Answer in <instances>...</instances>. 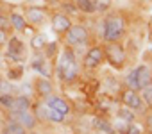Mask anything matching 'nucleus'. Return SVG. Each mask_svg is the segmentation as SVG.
Segmentation results:
<instances>
[{
	"label": "nucleus",
	"mask_w": 152,
	"mask_h": 134,
	"mask_svg": "<svg viewBox=\"0 0 152 134\" xmlns=\"http://www.w3.org/2000/svg\"><path fill=\"white\" fill-rule=\"evenodd\" d=\"M50 23H52L54 32H57V34H61V36L72 27V20H70V16H66L64 13H54V15L50 16Z\"/></svg>",
	"instance_id": "nucleus-10"
},
{
	"label": "nucleus",
	"mask_w": 152,
	"mask_h": 134,
	"mask_svg": "<svg viewBox=\"0 0 152 134\" xmlns=\"http://www.w3.org/2000/svg\"><path fill=\"white\" fill-rule=\"evenodd\" d=\"M125 86H127L129 90L140 91V90H138V79H136V68L127 74V77H125Z\"/></svg>",
	"instance_id": "nucleus-26"
},
{
	"label": "nucleus",
	"mask_w": 152,
	"mask_h": 134,
	"mask_svg": "<svg viewBox=\"0 0 152 134\" xmlns=\"http://www.w3.org/2000/svg\"><path fill=\"white\" fill-rule=\"evenodd\" d=\"M32 109V100L29 95L22 93V95H15V104H13V109L15 113H23V111H31Z\"/></svg>",
	"instance_id": "nucleus-13"
},
{
	"label": "nucleus",
	"mask_w": 152,
	"mask_h": 134,
	"mask_svg": "<svg viewBox=\"0 0 152 134\" xmlns=\"http://www.w3.org/2000/svg\"><path fill=\"white\" fill-rule=\"evenodd\" d=\"M75 6H77L79 13H83V15H93V13H97L95 0H75Z\"/></svg>",
	"instance_id": "nucleus-17"
},
{
	"label": "nucleus",
	"mask_w": 152,
	"mask_h": 134,
	"mask_svg": "<svg viewBox=\"0 0 152 134\" xmlns=\"http://www.w3.org/2000/svg\"><path fill=\"white\" fill-rule=\"evenodd\" d=\"M9 2H20V0H9Z\"/></svg>",
	"instance_id": "nucleus-37"
},
{
	"label": "nucleus",
	"mask_w": 152,
	"mask_h": 134,
	"mask_svg": "<svg viewBox=\"0 0 152 134\" xmlns=\"http://www.w3.org/2000/svg\"><path fill=\"white\" fill-rule=\"evenodd\" d=\"M136 79H138V90L145 88L147 84L152 82V70L148 68L147 64H141L136 68Z\"/></svg>",
	"instance_id": "nucleus-14"
},
{
	"label": "nucleus",
	"mask_w": 152,
	"mask_h": 134,
	"mask_svg": "<svg viewBox=\"0 0 152 134\" xmlns=\"http://www.w3.org/2000/svg\"><path fill=\"white\" fill-rule=\"evenodd\" d=\"M7 39H9V36H7V32L6 31H2L0 29V48H2L6 43H7Z\"/></svg>",
	"instance_id": "nucleus-34"
},
{
	"label": "nucleus",
	"mask_w": 152,
	"mask_h": 134,
	"mask_svg": "<svg viewBox=\"0 0 152 134\" xmlns=\"http://www.w3.org/2000/svg\"><path fill=\"white\" fill-rule=\"evenodd\" d=\"M56 74H57V79L66 82V84H72V82L77 81V77H79V64H77V57H75L73 48H70V47L63 48V52H61V55L57 59Z\"/></svg>",
	"instance_id": "nucleus-1"
},
{
	"label": "nucleus",
	"mask_w": 152,
	"mask_h": 134,
	"mask_svg": "<svg viewBox=\"0 0 152 134\" xmlns=\"http://www.w3.org/2000/svg\"><path fill=\"white\" fill-rule=\"evenodd\" d=\"M47 120L52 122V123H63V122H64V114L48 107V111H47Z\"/></svg>",
	"instance_id": "nucleus-28"
},
{
	"label": "nucleus",
	"mask_w": 152,
	"mask_h": 134,
	"mask_svg": "<svg viewBox=\"0 0 152 134\" xmlns=\"http://www.w3.org/2000/svg\"><path fill=\"white\" fill-rule=\"evenodd\" d=\"M6 45H7L6 57H7V59H13V61H16V63H20V61L23 59V55H25V45H23V41L18 39L16 36H13V38L7 39Z\"/></svg>",
	"instance_id": "nucleus-8"
},
{
	"label": "nucleus",
	"mask_w": 152,
	"mask_h": 134,
	"mask_svg": "<svg viewBox=\"0 0 152 134\" xmlns=\"http://www.w3.org/2000/svg\"><path fill=\"white\" fill-rule=\"evenodd\" d=\"M143 130L136 125V123H129V127H127V130H125V134H141Z\"/></svg>",
	"instance_id": "nucleus-33"
},
{
	"label": "nucleus",
	"mask_w": 152,
	"mask_h": 134,
	"mask_svg": "<svg viewBox=\"0 0 152 134\" xmlns=\"http://www.w3.org/2000/svg\"><path fill=\"white\" fill-rule=\"evenodd\" d=\"M32 88H34V93L38 95L39 100H47L50 95H54V84L48 77H36L34 82H32Z\"/></svg>",
	"instance_id": "nucleus-9"
},
{
	"label": "nucleus",
	"mask_w": 152,
	"mask_h": 134,
	"mask_svg": "<svg viewBox=\"0 0 152 134\" xmlns=\"http://www.w3.org/2000/svg\"><path fill=\"white\" fill-rule=\"evenodd\" d=\"M18 91V88H15V84L9 79L0 77V95H15Z\"/></svg>",
	"instance_id": "nucleus-22"
},
{
	"label": "nucleus",
	"mask_w": 152,
	"mask_h": 134,
	"mask_svg": "<svg viewBox=\"0 0 152 134\" xmlns=\"http://www.w3.org/2000/svg\"><path fill=\"white\" fill-rule=\"evenodd\" d=\"M23 16L29 25L32 27H41L48 20V9L39 7V6H25L23 7Z\"/></svg>",
	"instance_id": "nucleus-6"
},
{
	"label": "nucleus",
	"mask_w": 152,
	"mask_h": 134,
	"mask_svg": "<svg viewBox=\"0 0 152 134\" xmlns=\"http://www.w3.org/2000/svg\"><path fill=\"white\" fill-rule=\"evenodd\" d=\"M13 104H15V95H0V107L2 109L11 111Z\"/></svg>",
	"instance_id": "nucleus-29"
},
{
	"label": "nucleus",
	"mask_w": 152,
	"mask_h": 134,
	"mask_svg": "<svg viewBox=\"0 0 152 134\" xmlns=\"http://www.w3.org/2000/svg\"><path fill=\"white\" fill-rule=\"evenodd\" d=\"M104 47L102 45H93L88 48V52L84 54V59H83V64L86 70H97L99 66L104 63Z\"/></svg>",
	"instance_id": "nucleus-7"
},
{
	"label": "nucleus",
	"mask_w": 152,
	"mask_h": 134,
	"mask_svg": "<svg viewBox=\"0 0 152 134\" xmlns=\"http://www.w3.org/2000/svg\"><path fill=\"white\" fill-rule=\"evenodd\" d=\"M22 77H23V66L22 64H16V66L7 70V79L9 81H20Z\"/></svg>",
	"instance_id": "nucleus-25"
},
{
	"label": "nucleus",
	"mask_w": 152,
	"mask_h": 134,
	"mask_svg": "<svg viewBox=\"0 0 152 134\" xmlns=\"http://www.w3.org/2000/svg\"><path fill=\"white\" fill-rule=\"evenodd\" d=\"M0 29H2V31H6V32L13 31V29H11V23H9V15L0 13Z\"/></svg>",
	"instance_id": "nucleus-31"
},
{
	"label": "nucleus",
	"mask_w": 152,
	"mask_h": 134,
	"mask_svg": "<svg viewBox=\"0 0 152 134\" xmlns=\"http://www.w3.org/2000/svg\"><path fill=\"white\" fill-rule=\"evenodd\" d=\"M66 47H77V45H84L90 38V32L84 25L81 23H72V27L63 34Z\"/></svg>",
	"instance_id": "nucleus-4"
},
{
	"label": "nucleus",
	"mask_w": 152,
	"mask_h": 134,
	"mask_svg": "<svg viewBox=\"0 0 152 134\" xmlns=\"http://www.w3.org/2000/svg\"><path fill=\"white\" fill-rule=\"evenodd\" d=\"M125 18L122 15H107L100 22V38L104 43H113V41H122L125 36Z\"/></svg>",
	"instance_id": "nucleus-2"
},
{
	"label": "nucleus",
	"mask_w": 152,
	"mask_h": 134,
	"mask_svg": "<svg viewBox=\"0 0 152 134\" xmlns=\"http://www.w3.org/2000/svg\"><path fill=\"white\" fill-rule=\"evenodd\" d=\"M27 134H39V132H36V130H27Z\"/></svg>",
	"instance_id": "nucleus-35"
},
{
	"label": "nucleus",
	"mask_w": 152,
	"mask_h": 134,
	"mask_svg": "<svg viewBox=\"0 0 152 134\" xmlns=\"http://www.w3.org/2000/svg\"><path fill=\"white\" fill-rule=\"evenodd\" d=\"M95 7H97V13L106 15L113 7V0H95Z\"/></svg>",
	"instance_id": "nucleus-27"
},
{
	"label": "nucleus",
	"mask_w": 152,
	"mask_h": 134,
	"mask_svg": "<svg viewBox=\"0 0 152 134\" xmlns=\"http://www.w3.org/2000/svg\"><path fill=\"white\" fill-rule=\"evenodd\" d=\"M61 9H63V13L66 16H73V15L79 13L77 6H75V0H63V2H61Z\"/></svg>",
	"instance_id": "nucleus-23"
},
{
	"label": "nucleus",
	"mask_w": 152,
	"mask_h": 134,
	"mask_svg": "<svg viewBox=\"0 0 152 134\" xmlns=\"http://www.w3.org/2000/svg\"><path fill=\"white\" fill-rule=\"evenodd\" d=\"M141 134H152V132H148V130H147V132H141Z\"/></svg>",
	"instance_id": "nucleus-36"
},
{
	"label": "nucleus",
	"mask_w": 152,
	"mask_h": 134,
	"mask_svg": "<svg viewBox=\"0 0 152 134\" xmlns=\"http://www.w3.org/2000/svg\"><path fill=\"white\" fill-rule=\"evenodd\" d=\"M143 116H145V127H147V130L152 132V111H147Z\"/></svg>",
	"instance_id": "nucleus-32"
},
{
	"label": "nucleus",
	"mask_w": 152,
	"mask_h": 134,
	"mask_svg": "<svg viewBox=\"0 0 152 134\" xmlns=\"http://www.w3.org/2000/svg\"><path fill=\"white\" fill-rule=\"evenodd\" d=\"M32 107H34V116L38 118V122L47 120V111H48L47 104H38V106H32Z\"/></svg>",
	"instance_id": "nucleus-30"
},
{
	"label": "nucleus",
	"mask_w": 152,
	"mask_h": 134,
	"mask_svg": "<svg viewBox=\"0 0 152 134\" xmlns=\"http://www.w3.org/2000/svg\"><path fill=\"white\" fill-rule=\"evenodd\" d=\"M140 91H141V100L145 102L147 109H152V82L147 84L145 88H141Z\"/></svg>",
	"instance_id": "nucleus-24"
},
{
	"label": "nucleus",
	"mask_w": 152,
	"mask_h": 134,
	"mask_svg": "<svg viewBox=\"0 0 152 134\" xmlns=\"http://www.w3.org/2000/svg\"><path fill=\"white\" fill-rule=\"evenodd\" d=\"M116 116H118L120 120H124L125 123H134V120H136V113H134V111H131V109H129V107H125V106L118 107Z\"/></svg>",
	"instance_id": "nucleus-20"
},
{
	"label": "nucleus",
	"mask_w": 152,
	"mask_h": 134,
	"mask_svg": "<svg viewBox=\"0 0 152 134\" xmlns=\"http://www.w3.org/2000/svg\"><path fill=\"white\" fill-rule=\"evenodd\" d=\"M45 104H47V107H50V109H54V111H59V113H63L64 116L72 111V107H70V104H68V100L66 98H63V97H59V95H50L47 100H45Z\"/></svg>",
	"instance_id": "nucleus-11"
},
{
	"label": "nucleus",
	"mask_w": 152,
	"mask_h": 134,
	"mask_svg": "<svg viewBox=\"0 0 152 134\" xmlns=\"http://www.w3.org/2000/svg\"><path fill=\"white\" fill-rule=\"evenodd\" d=\"M41 52H43L45 59H56L57 57V52H59V43L57 41H50V43L45 45V48Z\"/></svg>",
	"instance_id": "nucleus-21"
},
{
	"label": "nucleus",
	"mask_w": 152,
	"mask_h": 134,
	"mask_svg": "<svg viewBox=\"0 0 152 134\" xmlns=\"http://www.w3.org/2000/svg\"><path fill=\"white\" fill-rule=\"evenodd\" d=\"M104 59L107 61V64L115 70H122L127 61V52L125 47L122 45V41H113V43H104Z\"/></svg>",
	"instance_id": "nucleus-3"
},
{
	"label": "nucleus",
	"mask_w": 152,
	"mask_h": 134,
	"mask_svg": "<svg viewBox=\"0 0 152 134\" xmlns=\"http://www.w3.org/2000/svg\"><path fill=\"white\" fill-rule=\"evenodd\" d=\"M2 134H27L25 127L18 122H7L2 127Z\"/></svg>",
	"instance_id": "nucleus-19"
},
{
	"label": "nucleus",
	"mask_w": 152,
	"mask_h": 134,
	"mask_svg": "<svg viewBox=\"0 0 152 134\" xmlns=\"http://www.w3.org/2000/svg\"><path fill=\"white\" fill-rule=\"evenodd\" d=\"M120 98H122V104H124L125 107H129L131 111L141 113V114L147 113V106H145V102L141 100V95H140L138 91L125 88V90L122 91V97H120Z\"/></svg>",
	"instance_id": "nucleus-5"
},
{
	"label": "nucleus",
	"mask_w": 152,
	"mask_h": 134,
	"mask_svg": "<svg viewBox=\"0 0 152 134\" xmlns=\"http://www.w3.org/2000/svg\"><path fill=\"white\" fill-rule=\"evenodd\" d=\"M9 23H11V29L16 31V32H23L27 29V20L22 13H16V11H11L9 13Z\"/></svg>",
	"instance_id": "nucleus-15"
},
{
	"label": "nucleus",
	"mask_w": 152,
	"mask_h": 134,
	"mask_svg": "<svg viewBox=\"0 0 152 134\" xmlns=\"http://www.w3.org/2000/svg\"><path fill=\"white\" fill-rule=\"evenodd\" d=\"M93 127H95L99 132H104V134H116V132H115V127H113L107 120H104V118H95V120H93Z\"/></svg>",
	"instance_id": "nucleus-18"
},
{
	"label": "nucleus",
	"mask_w": 152,
	"mask_h": 134,
	"mask_svg": "<svg viewBox=\"0 0 152 134\" xmlns=\"http://www.w3.org/2000/svg\"><path fill=\"white\" fill-rule=\"evenodd\" d=\"M47 59L43 55V52H34V57L31 59V68L34 72H38L41 77H50V72L47 70Z\"/></svg>",
	"instance_id": "nucleus-12"
},
{
	"label": "nucleus",
	"mask_w": 152,
	"mask_h": 134,
	"mask_svg": "<svg viewBox=\"0 0 152 134\" xmlns=\"http://www.w3.org/2000/svg\"><path fill=\"white\" fill-rule=\"evenodd\" d=\"M47 43H48V38H47V34H43V32H34L32 38H31V48H32L34 52H41Z\"/></svg>",
	"instance_id": "nucleus-16"
}]
</instances>
